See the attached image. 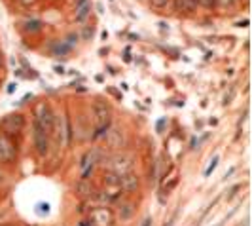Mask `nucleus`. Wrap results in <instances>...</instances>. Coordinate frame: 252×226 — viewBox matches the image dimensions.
Wrapping results in <instances>:
<instances>
[{
    "mask_svg": "<svg viewBox=\"0 0 252 226\" xmlns=\"http://www.w3.org/2000/svg\"><path fill=\"white\" fill-rule=\"evenodd\" d=\"M106 171H112L118 175H124L127 171H133L135 165V156L124 151H116L114 154H106V158L102 160Z\"/></svg>",
    "mask_w": 252,
    "mask_h": 226,
    "instance_id": "obj_1",
    "label": "nucleus"
},
{
    "mask_svg": "<svg viewBox=\"0 0 252 226\" xmlns=\"http://www.w3.org/2000/svg\"><path fill=\"white\" fill-rule=\"evenodd\" d=\"M25 124L27 120L21 113H10L0 120V131L6 133V135H10V137H17L25 129Z\"/></svg>",
    "mask_w": 252,
    "mask_h": 226,
    "instance_id": "obj_2",
    "label": "nucleus"
},
{
    "mask_svg": "<svg viewBox=\"0 0 252 226\" xmlns=\"http://www.w3.org/2000/svg\"><path fill=\"white\" fill-rule=\"evenodd\" d=\"M34 122L42 127L48 135H53V122H55V114L50 109L48 103H38L34 107Z\"/></svg>",
    "mask_w": 252,
    "mask_h": 226,
    "instance_id": "obj_3",
    "label": "nucleus"
},
{
    "mask_svg": "<svg viewBox=\"0 0 252 226\" xmlns=\"http://www.w3.org/2000/svg\"><path fill=\"white\" fill-rule=\"evenodd\" d=\"M17 162V145L10 135L0 131V163L12 165Z\"/></svg>",
    "mask_w": 252,
    "mask_h": 226,
    "instance_id": "obj_4",
    "label": "nucleus"
},
{
    "mask_svg": "<svg viewBox=\"0 0 252 226\" xmlns=\"http://www.w3.org/2000/svg\"><path fill=\"white\" fill-rule=\"evenodd\" d=\"M53 133L57 135V141H61V145H63V147H68V145H70L74 131H72L70 120H68V116H66V114L61 116L59 120H57V116H55V122H53Z\"/></svg>",
    "mask_w": 252,
    "mask_h": 226,
    "instance_id": "obj_5",
    "label": "nucleus"
},
{
    "mask_svg": "<svg viewBox=\"0 0 252 226\" xmlns=\"http://www.w3.org/2000/svg\"><path fill=\"white\" fill-rule=\"evenodd\" d=\"M32 143H34V151H36L40 158L48 156V152H50V135L38 126L36 122L32 124Z\"/></svg>",
    "mask_w": 252,
    "mask_h": 226,
    "instance_id": "obj_6",
    "label": "nucleus"
},
{
    "mask_svg": "<svg viewBox=\"0 0 252 226\" xmlns=\"http://www.w3.org/2000/svg\"><path fill=\"white\" fill-rule=\"evenodd\" d=\"M104 141H106V147L114 152L124 151L127 145L126 133H124L120 127H108V131H106V135H104Z\"/></svg>",
    "mask_w": 252,
    "mask_h": 226,
    "instance_id": "obj_7",
    "label": "nucleus"
},
{
    "mask_svg": "<svg viewBox=\"0 0 252 226\" xmlns=\"http://www.w3.org/2000/svg\"><path fill=\"white\" fill-rule=\"evenodd\" d=\"M89 217L93 219L95 226H114V223H116V217H114L112 209H108L106 205L93 207L89 211Z\"/></svg>",
    "mask_w": 252,
    "mask_h": 226,
    "instance_id": "obj_8",
    "label": "nucleus"
},
{
    "mask_svg": "<svg viewBox=\"0 0 252 226\" xmlns=\"http://www.w3.org/2000/svg\"><path fill=\"white\" fill-rule=\"evenodd\" d=\"M93 113H95L97 126H101V124H110V122H112V111H110V107H108L104 101H95V103H93Z\"/></svg>",
    "mask_w": 252,
    "mask_h": 226,
    "instance_id": "obj_9",
    "label": "nucleus"
},
{
    "mask_svg": "<svg viewBox=\"0 0 252 226\" xmlns=\"http://www.w3.org/2000/svg\"><path fill=\"white\" fill-rule=\"evenodd\" d=\"M120 187L124 192H135V190L140 188V179L137 173L133 171H127L124 175H120Z\"/></svg>",
    "mask_w": 252,
    "mask_h": 226,
    "instance_id": "obj_10",
    "label": "nucleus"
},
{
    "mask_svg": "<svg viewBox=\"0 0 252 226\" xmlns=\"http://www.w3.org/2000/svg\"><path fill=\"white\" fill-rule=\"evenodd\" d=\"M116 215H118V219L124 221V223L135 219V215H137V203H135V201H124V203H120Z\"/></svg>",
    "mask_w": 252,
    "mask_h": 226,
    "instance_id": "obj_11",
    "label": "nucleus"
},
{
    "mask_svg": "<svg viewBox=\"0 0 252 226\" xmlns=\"http://www.w3.org/2000/svg\"><path fill=\"white\" fill-rule=\"evenodd\" d=\"M76 192H78V194H80V196H82L86 201H89L93 196H95L97 187H95V185H93L89 179H82V181L76 185Z\"/></svg>",
    "mask_w": 252,
    "mask_h": 226,
    "instance_id": "obj_12",
    "label": "nucleus"
},
{
    "mask_svg": "<svg viewBox=\"0 0 252 226\" xmlns=\"http://www.w3.org/2000/svg\"><path fill=\"white\" fill-rule=\"evenodd\" d=\"M51 211V203L50 201H38L36 207H34V213L38 217H46V215H50Z\"/></svg>",
    "mask_w": 252,
    "mask_h": 226,
    "instance_id": "obj_13",
    "label": "nucleus"
},
{
    "mask_svg": "<svg viewBox=\"0 0 252 226\" xmlns=\"http://www.w3.org/2000/svg\"><path fill=\"white\" fill-rule=\"evenodd\" d=\"M218 163H220V156H213V160H211V163H209V167L205 169L203 177H211V175H213V173H215V169L218 167Z\"/></svg>",
    "mask_w": 252,
    "mask_h": 226,
    "instance_id": "obj_14",
    "label": "nucleus"
},
{
    "mask_svg": "<svg viewBox=\"0 0 252 226\" xmlns=\"http://www.w3.org/2000/svg\"><path fill=\"white\" fill-rule=\"evenodd\" d=\"M178 181H180V177H173L171 181H167V183L163 185V192H165V194H171L173 190L177 188Z\"/></svg>",
    "mask_w": 252,
    "mask_h": 226,
    "instance_id": "obj_15",
    "label": "nucleus"
},
{
    "mask_svg": "<svg viewBox=\"0 0 252 226\" xmlns=\"http://www.w3.org/2000/svg\"><path fill=\"white\" fill-rule=\"evenodd\" d=\"M165 129H167V118H159L158 124H156V131L158 133H165Z\"/></svg>",
    "mask_w": 252,
    "mask_h": 226,
    "instance_id": "obj_16",
    "label": "nucleus"
},
{
    "mask_svg": "<svg viewBox=\"0 0 252 226\" xmlns=\"http://www.w3.org/2000/svg\"><path fill=\"white\" fill-rule=\"evenodd\" d=\"M78 226H95V223H93L91 217H86V219H82V221L78 223Z\"/></svg>",
    "mask_w": 252,
    "mask_h": 226,
    "instance_id": "obj_17",
    "label": "nucleus"
},
{
    "mask_svg": "<svg viewBox=\"0 0 252 226\" xmlns=\"http://www.w3.org/2000/svg\"><path fill=\"white\" fill-rule=\"evenodd\" d=\"M195 149H199V139L191 137L189 139V151H195Z\"/></svg>",
    "mask_w": 252,
    "mask_h": 226,
    "instance_id": "obj_18",
    "label": "nucleus"
},
{
    "mask_svg": "<svg viewBox=\"0 0 252 226\" xmlns=\"http://www.w3.org/2000/svg\"><path fill=\"white\" fill-rule=\"evenodd\" d=\"M241 187H243V185H235L233 188L229 190V194H227V200H231V198H233V196L237 194V190H241Z\"/></svg>",
    "mask_w": 252,
    "mask_h": 226,
    "instance_id": "obj_19",
    "label": "nucleus"
},
{
    "mask_svg": "<svg viewBox=\"0 0 252 226\" xmlns=\"http://www.w3.org/2000/svg\"><path fill=\"white\" fill-rule=\"evenodd\" d=\"M140 226H152V217H146L144 221H142V225Z\"/></svg>",
    "mask_w": 252,
    "mask_h": 226,
    "instance_id": "obj_20",
    "label": "nucleus"
},
{
    "mask_svg": "<svg viewBox=\"0 0 252 226\" xmlns=\"http://www.w3.org/2000/svg\"><path fill=\"white\" fill-rule=\"evenodd\" d=\"M8 91L12 93V91H15V84H10V88H8Z\"/></svg>",
    "mask_w": 252,
    "mask_h": 226,
    "instance_id": "obj_21",
    "label": "nucleus"
},
{
    "mask_svg": "<svg viewBox=\"0 0 252 226\" xmlns=\"http://www.w3.org/2000/svg\"><path fill=\"white\" fill-rule=\"evenodd\" d=\"M0 69H2V55H0Z\"/></svg>",
    "mask_w": 252,
    "mask_h": 226,
    "instance_id": "obj_22",
    "label": "nucleus"
},
{
    "mask_svg": "<svg viewBox=\"0 0 252 226\" xmlns=\"http://www.w3.org/2000/svg\"><path fill=\"white\" fill-rule=\"evenodd\" d=\"M2 226H15V225H2Z\"/></svg>",
    "mask_w": 252,
    "mask_h": 226,
    "instance_id": "obj_23",
    "label": "nucleus"
}]
</instances>
